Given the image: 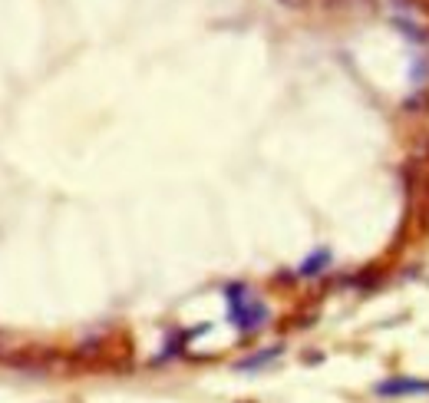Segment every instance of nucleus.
Segmentation results:
<instances>
[{
	"label": "nucleus",
	"mask_w": 429,
	"mask_h": 403,
	"mask_svg": "<svg viewBox=\"0 0 429 403\" xmlns=\"http://www.w3.org/2000/svg\"><path fill=\"white\" fill-rule=\"evenodd\" d=\"M330 265V251L327 248H317L311 258H304V265H300V274L304 278H314V274H320V271Z\"/></svg>",
	"instance_id": "nucleus-3"
},
{
	"label": "nucleus",
	"mask_w": 429,
	"mask_h": 403,
	"mask_svg": "<svg viewBox=\"0 0 429 403\" xmlns=\"http://www.w3.org/2000/svg\"><path fill=\"white\" fill-rule=\"evenodd\" d=\"M224 298H228V317H231V324L242 327V330H255V327L264 324V317H268V307L261 301H255L244 285H228L224 288Z\"/></svg>",
	"instance_id": "nucleus-1"
},
{
	"label": "nucleus",
	"mask_w": 429,
	"mask_h": 403,
	"mask_svg": "<svg viewBox=\"0 0 429 403\" xmlns=\"http://www.w3.org/2000/svg\"><path fill=\"white\" fill-rule=\"evenodd\" d=\"M278 354H281V347H268V350H261V354H255V357H248V361H242V364H238V370H255V367L268 364V361H274Z\"/></svg>",
	"instance_id": "nucleus-4"
},
{
	"label": "nucleus",
	"mask_w": 429,
	"mask_h": 403,
	"mask_svg": "<svg viewBox=\"0 0 429 403\" xmlns=\"http://www.w3.org/2000/svg\"><path fill=\"white\" fill-rule=\"evenodd\" d=\"M281 3H287V7H300L304 0H281Z\"/></svg>",
	"instance_id": "nucleus-5"
},
{
	"label": "nucleus",
	"mask_w": 429,
	"mask_h": 403,
	"mask_svg": "<svg viewBox=\"0 0 429 403\" xmlns=\"http://www.w3.org/2000/svg\"><path fill=\"white\" fill-rule=\"evenodd\" d=\"M380 397H406V393H429V380H416V377H390L383 384H376Z\"/></svg>",
	"instance_id": "nucleus-2"
}]
</instances>
